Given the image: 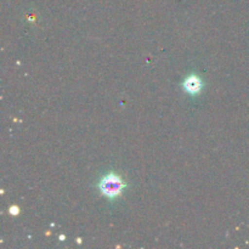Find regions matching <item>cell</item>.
<instances>
[{
  "label": "cell",
  "mask_w": 249,
  "mask_h": 249,
  "mask_svg": "<svg viewBox=\"0 0 249 249\" xmlns=\"http://www.w3.org/2000/svg\"><path fill=\"white\" fill-rule=\"evenodd\" d=\"M9 213L11 214V215H17V214L19 213V208L18 207H11L9 211Z\"/></svg>",
  "instance_id": "cell-3"
},
{
  "label": "cell",
  "mask_w": 249,
  "mask_h": 249,
  "mask_svg": "<svg viewBox=\"0 0 249 249\" xmlns=\"http://www.w3.org/2000/svg\"><path fill=\"white\" fill-rule=\"evenodd\" d=\"M202 87H203V83H202V80L195 74L187 77L184 82V89L191 95L198 94L202 90Z\"/></svg>",
  "instance_id": "cell-2"
},
{
  "label": "cell",
  "mask_w": 249,
  "mask_h": 249,
  "mask_svg": "<svg viewBox=\"0 0 249 249\" xmlns=\"http://www.w3.org/2000/svg\"><path fill=\"white\" fill-rule=\"evenodd\" d=\"M126 185L124 184L121 177L114 173H109V174L105 175L99 182L100 192L104 195L107 198H117L122 195L123 190L125 189Z\"/></svg>",
  "instance_id": "cell-1"
}]
</instances>
